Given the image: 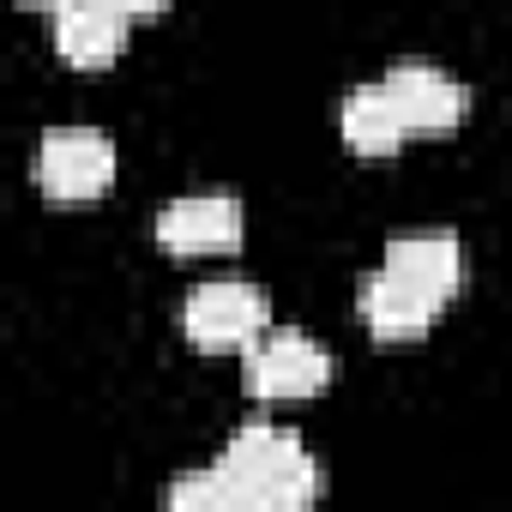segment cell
<instances>
[{"label":"cell","instance_id":"10","mask_svg":"<svg viewBox=\"0 0 512 512\" xmlns=\"http://www.w3.org/2000/svg\"><path fill=\"white\" fill-rule=\"evenodd\" d=\"M338 133H344V145H350L356 157H392V151L410 139V127H404V115H398V103L386 97L380 79H368V85H356V91L344 97Z\"/></svg>","mask_w":512,"mask_h":512},{"label":"cell","instance_id":"5","mask_svg":"<svg viewBox=\"0 0 512 512\" xmlns=\"http://www.w3.org/2000/svg\"><path fill=\"white\" fill-rule=\"evenodd\" d=\"M380 85L398 103L410 139H452L464 127V115H470V91L434 61H398V67L380 73Z\"/></svg>","mask_w":512,"mask_h":512},{"label":"cell","instance_id":"3","mask_svg":"<svg viewBox=\"0 0 512 512\" xmlns=\"http://www.w3.org/2000/svg\"><path fill=\"white\" fill-rule=\"evenodd\" d=\"M326 386H332V356L296 326H272L247 350V392L266 404H302L320 398Z\"/></svg>","mask_w":512,"mask_h":512},{"label":"cell","instance_id":"4","mask_svg":"<svg viewBox=\"0 0 512 512\" xmlns=\"http://www.w3.org/2000/svg\"><path fill=\"white\" fill-rule=\"evenodd\" d=\"M115 139L97 127H61L37 145V187L61 205H85L103 199L115 187Z\"/></svg>","mask_w":512,"mask_h":512},{"label":"cell","instance_id":"1","mask_svg":"<svg viewBox=\"0 0 512 512\" xmlns=\"http://www.w3.org/2000/svg\"><path fill=\"white\" fill-rule=\"evenodd\" d=\"M217 476L229 482L235 512H302L320 500V464L296 428L247 422L217 452Z\"/></svg>","mask_w":512,"mask_h":512},{"label":"cell","instance_id":"2","mask_svg":"<svg viewBox=\"0 0 512 512\" xmlns=\"http://www.w3.org/2000/svg\"><path fill=\"white\" fill-rule=\"evenodd\" d=\"M181 332L199 350H211V356H223V350L247 356L272 332V302H266L260 284H247V278H205L187 296V308H181Z\"/></svg>","mask_w":512,"mask_h":512},{"label":"cell","instance_id":"6","mask_svg":"<svg viewBox=\"0 0 512 512\" xmlns=\"http://www.w3.org/2000/svg\"><path fill=\"white\" fill-rule=\"evenodd\" d=\"M157 247L181 253V260H205V253H229L247 235V211L235 193H181L157 211Z\"/></svg>","mask_w":512,"mask_h":512},{"label":"cell","instance_id":"9","mask_svg":"<svg viewBox=\"0 0 512 512\" xmlns=\"http://www.w3.org/2000/svg\"><path fill=\"white\" fill-rule=\"evenodd\" d=\"M386 272H398L404 284H416L422 296H434L440 308L458 296V284H464V247H458V235L452 229H422V235H398V241H386V260H380Z\"/></svg>","mask_w":512,"mask_h":512},{"label":"cell","instance_id":"12","mask_svg":"<svg viewBox=\"0 0 512 512\" xmlns=\"http://www.w3.org/2000/svg\"><path fill=\"white\" fill-rule=\"evenodd\" d=\"M25 7H61V0H25Z\"/></svg>","mask_w":512,"mask_h":512},{"label":"cell","instance_id":"8","mask_svg":"<svg viewBox=\"0 0 512 512\" xmlns=\"http://www.w3.org/2000/svg\"><path fill=\"white\" fill-rule=\"evenodd\" d=\"M133 13H121L115 0H61L55 7V55L73 67H109L127 49Z\"/></svg>","mask_w":512,"mask_h":512},{"label":"cell","instance_id":"11","mask_svg":"<svg viewBox=\"0 0 512 512\" xmlns=\"http://www.w3.org/2000/svg\"><path fill=\"white\" fill-rule=\"evenodd\" d=\"M115 7H121V13H133V19H151V13H163V7H169V0H115Z\"/></svg>","mask_w":512,"mask_h":512},{"label":"cell","instance_id":"7","mask_svg":"<svg viewBox=\"0 0 512 512\" xmlns=\"http://www.w3.org/2000/svg\"><path fill=\"white\" fill-rule=\"evenodd\" d=\"M356 308H362V320H368V332H374L380 344L428 338V332H434V320H440V302H434V296H422L416 284H404V278H398V272H386V266H374V272L362 278Z\"/></svg>","mask_w":512,"mask_h":512}]
</instances>
